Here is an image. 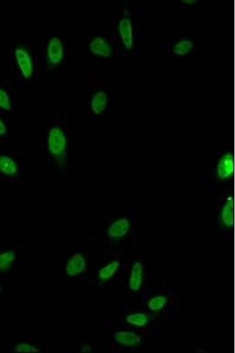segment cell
<instances>
[{"label":"cell","mask_w":235,"mask_h":353,"mask_svg":"<svg viewBox=\"0 0 235 353\" xmlns=\"http://www.w3.org/2000/svg\"><path fill=\"white\" fill-rule=\"evenodd\" d=\"M234 151L227 150L218 153L212 167L206 173V179L210 186L220 187L233 181L234 176Z\"/></svg>","instance_id":"cell-1"},{"label":"cell","mask_w":235,"mask_h":353,"mask_svg":"<svg viewBox=\"0 0 235 353\" xmlns=\"http://www.w3.org/2000/svg\"><path fill=\"white\" fill-rule=\"evenodd\" d=\"M216 210L222 223L227 227H233L235 219V197L233 188L226 189L219 195Z\"/></svg>","instance_id":"cell-2"},{"label":"cell","mask_w":235,"mask_h":353,"mask_svg":"<svg viewBox=\"0 0 235 353\" xmlns=\"http://www.w3.org/2000/svg\"><path fill=\"white\" fill-rule=\"evenodd\" d=\"M66 147V139L64 133L57 128L51 129L48 137V148L50 152L58 156L63 153Z\"/></svg>","instance_id":"cell-3"},{"label":"cell","mask_w":235,"mask_h":353,"mask_svg":"<svg viewBox=\"0 0 235 353\" xmlns=\"http://www.w3.org/2000/svg\"><path fill=\"white\" fill-rule=\"evenodd\" d=\"M130 228H131V222L126 217H123L117 219L111 225L108 230V235L110 237H121L129 233Z\"/></svg>","instance_id":"cell-4"},{"label":"cell","mask_w":235,"mask_h":353,"mask_svg":"<svg viewBox=\"0 0 235 353\" xmlns=\"http://www.w3.org/2000/svg\"><path fill=\"white\" fill-rule=\"evenodd\" d=\"M64 55V48L61 40L53 37L48 45V56L52 63L57 64L61 61Z\"/></svg>","instance_id":"cell-5"},{"label":"cell","mask_w":235,"mask_h":353,"mask_svg":"<svg viewBox=\"0 0 235 353\" xmlns=\"http://www.w3.org/2000/svg\"><path fill=\"white\" fill-rule=\"evenodd\" d=\"M18 66L25 77H30L33 74V64L30 55L23 48H17L15 51Z\"/></svg>","instance_id":"cell-6"},{"label":"cell","mask_w":235,"mask_h":353,"mask_svg":"<svg viewBox=\"0 0 235 353\" xmlns=\"http://www.w3.org/2000/svg\"><path fill=\"white\" fill-rule=\"evenodd\" d=\"M119 32L123 44L126 48H131L133 45V32L132 23L128 18H123L120 21Z\"/></svg>","instance_id":"cell-7"},{"label":"cell","mask_w":235,"mask_h":353,"mask_svg":"<svg viewBox=\"0 0 235 353\" xmlns=\"http://www.w3.org/2000/svg\"><path fill=\"white\" fill-rule=\"evenodd\" d=\"M90 49L94 54L104 57H110L112 52L111 48L107 44L106 40L101 37H95L92 40Z\"/></svg>","instance_id":"cell-8"},{"label":"cell","mask_w":235,"mask_h":353,"mask_svg":"<svg viewBox=\"0 0 235 353\" xmlns=\"http://www.w3.org/2000/svg\"><path fill=\"white\" fill-rule=\"evenodd\" d=\"M115 337L118 342L125 346H135L141 342L140 336L129 331H119L116 334Z\"/></svg>","instance_id":"cell-9"},{"label":"cell","mask_w":235,"mask_h":353,"mask_svg":"<svg viewBox=\"0 0 235 353\" xmlns=\"http://www.w3.org/2000/svg\"><path fill=\"white\" fill-rule=\"evenodd\" d=\"M107 104V95L104 92H98L96 93L91 102L92 111L97 115H100L106 109Z\"/></svg>","instance_id":"cell-10"},{"label":"cell","mask_w":235,"mask_h":353,"mask_svg":"<svg viewBox=\"0 0 235 353\" xmlns=\"http://www.w3.org/2000/svg\"><path fill=\"white\" fill-rule=\"evenodd\" d=\"M142 266L140 263H135L132 269L129 280V287L132 290L140 289L142 282Z\"/></svg>","instance_id":"cell-11"},{"label":"cell","mask_w":235,"mask_h":353,"mask_svg":"<svg viewBox=\"0 0 235 353\" xmlns=\"http://www.w3.org/2000/svg\"><path fill=\"white\" fill-rule=\"evenodd\" d=\"M17 171L16 163L10 157H0V172L7 175H13Z\"/></svg>","instance_id":"cell-12"},{"label":"cell","mask_w":235,"mask_h":353,"mask_svg":"<svg viewBox=\"0 0 235 353\" xmlns=\"http://www.w3.org/2000/svg\"><path fill=\"white\" fill-rule=\"evenodd\" d=\"M128 323L138 327H143L148 323V318L143 313H136L128 315L126 318Z\"/></svg>","instance_id":"cell-13"},{"label":"cell","mask_w":235,"mask_h":353,"mask_svg":"<svg viewBox=\"0 0 235 353\" xmlns=\"http://www.w3.org/2000/svg\"><path fill=\"white\" fill-rule=\"evenodd\" d=\"M193 43L187 40H181L174 47V52L176 54L184 55L190 51L193 47Z\"/></svg>","instance_id":"cell-14"},{"label":"cell","mask_w":235,"mask_h":353,"mask_svg":"<svg viewBox=\"0 0 235 353\" xmlns=\"http://www.w3.org/2000/svg\"><path fill=\"white\" fill-rule=\"evenodd\" d=\"M166 302V297L164 296H157L150 300L149 303H148V308L151 310H159L165 306Z\"/></svg>","instance_id":"cell-15"},{"label":"cell","mask_w":235,"mask_h":353,"mask_svg":"<svg viewBox=\"0 0 235 353\" xmlns=\"http://www.w3.org/2000/svg\"><path fill=\"white\" fill-rule=\"evenodd\" d=\"M119 263L118 262L111 263L110 265L106 266L102 269L100 272V277L103 279H108L115 273L118 267H119Z\"/></svg>","instance_id":"cell-16"},{"label":"cell","mask_w":235,"mask_h":353,"mask_svg":"<svg viewBox=\"0 0 235 353\" xmlns=\"http://www.w3.org/2000/svg\"><path fill=\"white\" fill-rule=\"evenodd\" d=\"M0 107L7 110H11L10 98L7 92L2 89H0Z\"/></svg>","instance_id":"cell-17"},{"label":"cell","mask_w":235,"mask_h":353,"mask_svg":"<svg viewBox=\"0 0 235 353\" xmlns=\"http://www.w3.org/2000/svg\"><path fill=\"white\" fill-rule=\"evenodd\" d=\"M6 132V128L4 124L0 120V135H4Z\"/></svg>","instance_id":"cell-18"}]
</instances>
